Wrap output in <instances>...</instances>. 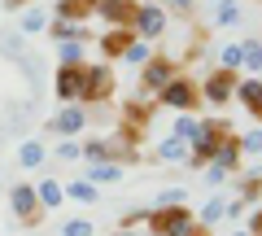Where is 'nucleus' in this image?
I'll use <instances>...</instances> for the list:
<instances>
[{
	"label": "nucleus",
	"mask_w": 262,
	"mask_h": 236,
	"mask_svg": "<svg viewBox=\"0 0 262 236\" xmlns=\"http://www.w3.org/2000/svg\"><path fill=\"white\" fill-rule=\"evenodd\" d=\"M149 232L153 236H192L196 232V214L188 206H166V210H149Z\"/></svg>",
	"instance_id": "obj_1"
},
{
	"label": "nucleus",
	"mask_w": 262,
	"mask_h": 236,
	"mask_svg": "<svg viewBox=\"0 0 262 236\" xmlns=\"http://www.w3.org/2000/svg\"><path fill=\"white\" fill-rule=\"evenodd\" d=\"M158 105H162V110H184V114H188V110L201 105V88L192 83V75H175V79L158 92Z\"/></svg>",
	"instance_id": "obj_2"
},
{
	"label": "nucleus",
	"mask_w": 262,
	"mask_h": 236,
	"mask_svg": "<svg viewBox=\"0 0 262 236\" xmlns=\"http://www.w3.org/2000/svg\"><path fill=\"white\" fill-rule=\"evenodd\" d=\"M175 75H179V66H175V61H170V57H158V53H153L149 61L140 66V92L158 101V92H162V88H166Z\"/></svg>",
	"instance_id": "obj_3"
},
{
	"label": "nucleus",
	"mask_w": 262,
	"mask_h": 236,
	"mask_svg": "<svg viewBox=\"0 0 262 236\" xmlns=\"http://www.w3.org/2000/svg\"><path fill=\"white\" fill-rule=\"evenodd\" d=\"M110 96H114V70H110V61L88 66L83 70V101H79V105H101V101H110Z\"/></svg>",
	"instance_id": "obj_4"
},
{
	"label": "nucleus",
	"mask_w": 262,
	"mask_h": 236,
	"mask_svg": "<svg viewBox=\"0 0 262 236\" xmlns=\"http://www.w3.org/2000/svg\"><path fill=\"white\" fill-rule=\"evenodd\" d=\"M236 83H241V75H227V70L214 66L196 88H201V101H206V105H227L236 96Z\"/></svg>",
	"instance_id": "obj_5"
},
{
	"label": "nucleus",
	"mask_w": 262,
	"mask_h": 236,
	"mask_svg": "<svg viewBox=\"0 0 262 236\" xmlns=\"http://www.w3.org/2000/svg\"><path fill=\"white\" fill-rule=\"evenodd\" d=\"M166 9H162V5H153V0H144L140 9H136V22H131V31H136V39H158V35H166Z\"/></svg>",
	"instance_id": "obj_6"
},
{
	"label": "nucleus",
	"mask_w": 262,
	"mask_h": 236,
	"mask_svg": "<svg viewBox=\"0 0 262 236\" xmlns=\"http://www.w3.org/2000/svg\"><path fill=\"white\" fill-rule=\"evenodd\" d=\"M83 70H88V61H83V66H57L53 92H57L61 105H79V101H83Z\"/></svg>",
	"instance_id": "obj_7"
},
{
	"label": "nucleus",
	"mask_w": 262,
	"mask_h": 236,
	"mask_svg": "<svg viewBox=\"0 0 262 236\" xmlns=\"http://www.w3.org/2000/svg\"><path fill=\"white\" fill-rule=\"evenodd\" d=\"M83 127H88V105H61V110L48 118V132L61 136V140H75Z\"/></svg>",
	"instance_id": "obj_8"
},
{
	"label": "nucleus",
	"mask_w": 262,
	"mask_h": 236,
	"mask_svg": "<svg viewBox=\"0 0 262 236\" xmlns=\"http://www.w3.org/2000/svg\"><path fill=\"white\" fill-rule=\"evenodd\" d=\"M9 210L22 223H39V219H44V206H39V197H35V184H13L9 188Z\"/></svg>",
	"instance_id": "obj_9"
},
{
	"label": "nucleus",
	"mask_w": 262,
	"mask_h": 236,
	"mask_svg": "<svg viewBox=\"0 0 262 236\" xmlns=\"http://www.w3.org/2000/svg\"><path fill=\"white\" fill-rule=\"evenodd\" d=\"M140 0H101L96 5V18H105V27H131L136 22Z\"/></svg>",
	"instance_id": "obj_10"
},
{
	"label": "nucleus",
	"mask_w": 262,
	"mask_h": 236,
	"mask_svg": "<svg viewBox=\"0 0 262 236\" xmlns=\"http://www.w3.org/2000/svg\"><path fill=\"white\" fill-rule=\"evenodd\" d=\"M131 44H136V31L131 27H110L101 35V57L105 61H122V53H127Z\"/></svg>",
	"instance_id": "obj_11"
},
{
	"label": "nucleus",
	"mask_w": 262,
	"mask_h": 236,
	"mask_svg": "<svg viewBox=\"0 0 262 236\" xmlns=\"http://www.w3.org/2000/svg\"><path fill=\"white\" fill-rule=\"evenodd\" d=\"M96 5H101V0H53V18H66V22H79V27H83L96 13Z\"/></svg>",
	"instance_id": "obj_12"
},
{
	"label": "nucleus",
	"mask_w": 262,
	"mask_h": 236,
	"mask_svg": "<svg viewBox=\"0 0 262 236\" xmlns=\"http://www.w3.org/2000/svg\"><path fill=\"white\" fill-rule=\"evenodd\" d=\"M236 101H241L245 110L262 123V79H258V75H245L241 83H236Z\"/></svg>",
	"instance_id": "obj_13"
},
{
	"label": "nucleus",
	"mask_w": 262,
	"mask_h": 236,
	"mask_svg": "<svg viewBox=\"0 0 262 236\" xmlns=\"http://www.w3.org/2000/svg\"><path fill=\"white\" fill-rule=\"evenodd\" d=\"M170 136H179V140L192 149V144L206 136V118H196V114H175V123H170Z\"/></svg>",
	"instance_id": "obj_14"
},
{
	"label": "nucleus",
	"mask_w": 262,
	"mask_h": 236,
	"mask_svg": "<svg viewBox=\"0 0 262 236\" xmlns=\"http://www.w3.org/2000/svg\"><path fill=\"white\" fill-rule=\"evenodd\" d=\"M39 31H48V9L44 5H27L18 13V35H39Z\"/></svg>",
	"instance_id": "obj_15"
},
{
	"label": "nucleus",
	"mask_w": 262,
	"mask_h": 236,
	"mask_svg": "<svg viewBox=\"0 0 262 236\" xmlns=\"http://www.w3.org/2000/svg\"><path fill=\"white\" fill-rule=\"evenodd\" d=\"M48 162V144H39V140H22L18 144V166L22 170H39Z\"/></svg>",
	"instance_id": "obj_16"
},
{
	"label": "nucleus",
	"mask_w": 262,
	"mask_h": 236,
	"mask_svg": "<svg viewBox=\"0 0 262 236\" xmlns=\"http://www.w3.org/2000/svg\"><path fill=\"white\" fill-rule=\"evenodd\" d=\"M210 166H223L227 175H232V170H241V144H236V136H227V140H223V144L214 149Z\"/></svg>",
	"instance_id": "obj_17"
},
{
	"label": "nucleus",
	"mask_w": 262,
	"mask_h": 236,
	"mask_svg": "<svg viewBox=\"0 0 262 236\" xmlns=\"http://www.w3.org/2000/svg\"><path fill=\"white\" fill-rule=\"evenodd\" d=\"M88 61V39H61L57 44V66H83Z\"/></svg>",
	"instance_id": "obj_18"
},
{
	"label": "nucleus",
	"mask_w": 262,
	"mask_h": 236,
	"mask_svg": "<svg viewBox=\"0 0 262 236\" xmlns=\"http://www.w3.org/2000/svg\"><path fill=\"white\" fill-rule=\"evenodd\" d=\"M188 153H192V149H188L179 136H170V132H166V136L158 140V153H153V158H158V162H188Z\"/></svg>",
	"instance_id": "obj_19"
},
{
	"label": "nucleus",
	"mask_w": 262,
	"mask_h": 236,
	"mask_svg": "<svg viewBox=\"0 0 262 236\" xmlns=\"http://www.w3.org/2000/svg\"><path fill=\"white\" fill-rule=\"evenodd\" d=\"M35 197H39V206H44V214L48 210H57L66 201V184H57V180H39L35 184Z\"/></svg>",
	"instance_id": "obj_20"
},
{
	"label": "nucleus",
	"mask_w": 262,
	"mask_h": 236,
	"mask_svg": "<svg viewBox=\"0 0 262 236\" xmlns=\"http://www.w3.org/2000/svg\"><path fill=\"white\" fill-rule=\"evenodd\" d=\"M88 184H118L122 180V162H96V166H88V175H83Z\"/></svg>",
	"instance_id": "obj_21"
},
{
	"label": "nucleus",
	"mask_w": 262,
	"mask_h": 236,
	"mask_svg": "<svg viewBox=\"0 0 262 236\" xmlns=\"http://www.w3.org/2000/svg\"><path fill=\"white\" fill-rule=\"evenodd\" d=\"M48 35L61 44V39H92L88 35V27H79V22H66V18H48Z\"/></svg>",
	"instance_id": "obj_22"
},
{
	"label": "nucleus",
	"mask_w": 262,
	"mask_h": 236,
	"mask_svg": "<svg viewBox=\"0 0 262 236\" xmlns=\"http://www.w3.org/2000/svg\"><path fill=\"white\" fill-rule=\"evenodd\" d=\"M241 57H245L241 75H258L262 79V39H241Z\"/></svg>",
	"instance_id": "obj_23"
},
{
	"label": "nucleus",
	"mask_w": 262,
	"mask_h": 236,
	"mask_svg": "<svg viewBox=\"0 0 262 236\" xmlns=\"http://www.w3.org/2000/svg\"><path fill=\"white\" fill-rule=\"evenodd\" d=\"M223 219H227V197L214 192V197L201 206V214H196V227H214V223H223Z\"/></svg>",
	"instance_id": "obj_24"
},
{
	"label": "nucleus",
	"mask_w": 262,
	"mask_h": 236,
	"mask_svg": "<svg viewBox=\"0 0 262 236\" xmlns=\"http://www.w3.org/2000/svg\"><path fill=\"white\" fill-rule=\"evenodd\" d=\"M245 57H241V39H227L223 48H219V70H227V75H241Z\"/></svg>",
	"instance_id": "obj_25"
},
{
	"label": "nucleus",
	"mask_w": 262,
	"mask_h": 236,
	"mask_svg": "<svg viewBox=\"0 0 262 236\" xmlns=\"http://www.w3.org/2000/svg\"><path fill=\"white\" fill-rule=\"evenodd\" d=\"M18 66H22V75H27L31 92H39V88H44V61H39L35 53H22V57H18Z\"/></svg>",
	"instance_id": "obj_26"
},
{
	"label": "nucleus",
	"mask_w": 262,
	"mask_h": 236,
	"mask_svg": "<svg viewBox=\"0 0 262 236\" xmlns=\"http://www.w3.org/2000/svg\"><path fill=\"white\" fill-rule=\"evenodd\" d=\"M66 197L79 201V206H96L101 188H96V184H88V180H70V184H66Z\"/></svg>",
	"instance_id": "obj_27"
},
{
	"label": "nucleus",
	"mask_w": 262,
	"mask_h": 236,
	"mask_svg": "<svg viewBox=\"0 0 262 236\" xmlns=\"http://www.w3.org/2000/svg\"><path fill=\"white\" fill-rule=\"evenodd\" d=\"M241 18H245V9L236 5V0H219L214 5V22L219 27H241Z\"/></svg>",
	"instance_id": "obj_28"
},
{
	"label": "nucleus",
	"mask_w": 262,
	"mask_h": 236,
	"mask_svg": "<svg viewBox=\"0 0 262 236\" xmlns=\"http://www.w3.org/2000/svg\"><path fill=\"white\" fill-rule=\"evenodd\" d=\"M149 57H153V44H149V39H136V44L122 53V66H144Z\"/></svg>",
	"instance_id": "obj_29"
},
{
	"label": "nucleus",
	"mask_w": 262,
	"mask_h": 236,
	"mask_svg": "<svg viewBox=\"0 0 262 236\" xmlns=\"http://www.w3.org/2000/svg\"><path fill=\"white\" fill-rule=\"evenodd\" d=\"M241 158H262V127H253V132H245L241 140Z\"/></svg>",
	"instance_id": "obj_30"
},
{
	"label": "nucleus",
	"mask_w": 262,
	"mask_h": 236,
	"mask_svg": "<svg viewBox=\"0 0 262 236\" xmlns=\"http://www.w3.org/2000/svg\"><path fill=\"white\" fill-rule=\"evenodd\" d=\"M53 158L57 162H79L83 158V144L79 140H61V144H53Z\"/></svg>",
	"instance_id": "obj_31"
},
{
	"label": "nucleus",
	"mask_w": 262,
	"mask_h": 236,
	"mask_svg": "<svg viewBox=\"0 0 262 236\" xmlns=\"http://www.w3.org/2000/svg\"><path fill=\"white\" fill-rule=\"evenodd\" d=\"M61 236H96V223H92V219H66Z\"/></svg>",
	"instance_id": "obj_32"
},
{
	"label": "nucleus",
	"mask_w": 262,
	"mask_h": 236,
	"mask_svg": "<svg viewBox=\"0 0 262 236\" xmlns=\"http://www.w3.org/2000/svg\"><path fill=\"white\" fill-rule=\"evenodd\" d=\"M83 158H88V166L110 162V140H88V144H83Z\"/></svg>",
	"instance_id": "obj_33"
},
{
	"label": "nucleus",
	"mask_w": 262,
	"mask_h": 236,
	"mask_svg": "<svg viewBox=\"0 0 262 236\" xmlns=\"http://www.w3.org/2000/svg\"><path fill=\"white\" fill-rule=\"evenodd\" d=\"M188 201V188H162L158 201H153V210H166V206H184Z\"/></svg>",
	"instance_id": "obj_34"
},
{
	"label": "nucleus",
	"mask_w": 262,
	"mask_h": 236,
	"mask_svg": "<svg viewBox=\"0 0 262 236\" xmlns=\"http://www.w3.org/2000/svg\"><path fill=\"white\" fill-rule=\"evenodd\" d=\"M0 53L9 57V61H18V57L27 53V39L22 35H0Z\"/></svg>",
	"instance_id": "obj_35"
},
{
	"label": "nucleus",
	"mask_w": 262,
	"mask_h": 236,
	"mask_svg": "<svg viewBox=\"0 0 262 236\" xmlns=\"http://www.w3.org/2000/svg\"><path fill=\"white\" fill-rule=\"evenodd\" d=\"M206 184H210V188H223V184H227V170L223 166H206Z\"/></svg>",
	"instance_id": "obj_36"
},
{
	"label": "nucleus",
	"mask_w": 262,
	"mask_h": 236,
	"mask_svg": "<svg viewBox=\"0 0 262 236\" xmlns=\"http://www.w3.org/2000/svg\"><path fill=\"white\" fill-rule=\"evenodd\" d=\"M245 210H249V201H245L241 192H236V197L227 201V219H245Z\"/></svg>",
	"instance_id": "obj_37"
},
{
	"label": "nucleus",
	"mask_w": 262,
	"mask_h": 236,
	"mask_svg": "<svg viewBox=\"0 0 262 236\" xmlns=\"http://www.w3.org/2000/svg\"><path fill=\"white\" fill-rule=\"evenodd\" d=\"M245 219H249L245 232H249V236H262V206H253V214H245Z\"/></svg>",
	"instance_id": "obj_38"
},
{
	"label": "nucleus",
	"mask_w": 262,
	"mask_h": 236,
	"mask_svg": "<svg viewBox=\"0 0 262 236\" xmlns=\"http://www.w3.org/2000/svg\"><path fill=\"white\" fill-rule=\"evenodd\" d=\"M27 5H31V0H0V9H5V13H22Z\"/></svg>",
	"instance_id": "obj_39"
},
{
	"label": "nucleus",
	"mask_w": 262,
	"mask_h": 236,
	"mask_svg": "<svg viewBox=\"0 0 262 236\" xmlns=\"http://www.w3.org/2000/svg\"><path fill=\"white\" fill-rule=\"evenodd\" d=\"M166 5H170L175 13H192V9H196V0H166Z\"/></svg>",
	"instance_id": "obj_40"
},
{
	"label": "nucleus",
	"mask_w": 262,
	"mask_h": 236,
	"mask_svg": "<svg viewBox=\"0 0 262 236\" xmlns=\"http://www.w3.org/2000/svg\"><path fill=\"white\" fill-rule=\"evenodd\" d=\"M227 236H249V232H245V227H241V232H227Z\"/></svg>",
	"instance_id": "obj_41"
},
{
	"label": "nucleus",
	"mask_w": 262,
	"mask_h": 236,
	"mask_svg": "<svg viewBox=\"0 0 262 236\" xmlns=\"http://www.w3.org/2000/svg\"><path fill=\"white\" fill-rule=\"evenodd\" d=\"M192 236H206V227H196V232H192Z\"/></svg>",
	"instance_id": "obj_42"
},
{
	"label": "nucleus",
	"mask_w": 262,
	"mask_h": 236,
	"mask_svg": "<svg viewBox=\"0 0 262 236\" xmlns=\"http://www.w3.org/2000/svg\"><path fill=\"white\" fill-rule=\"evenodd\" d=\"M118 236H122V232H118Z\"/></svg>",
	"instance_id": "obj_43"
}]
</instances>
